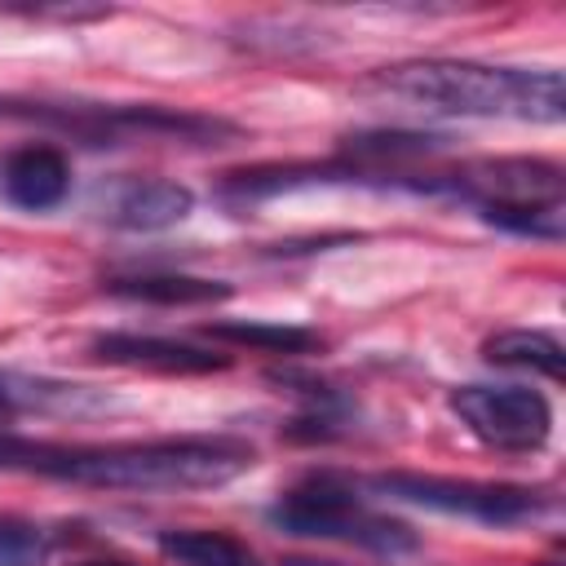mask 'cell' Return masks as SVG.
<instances>
[{"mask_svg": "<svg viewBox=\"0 0 566 566\" xmlns=\"http://www.w3.org/2000/svg\"><path fill=\"white\" fill-rule=\"evenodd\" d=\"M111 292L150 305H212L230 296V283L195 279V274H137V279H115Z\"/></svg>", "mask_w": 566, "mask_h": 566, "instance_id": "obj_12", "label": "cell"}, {"mask_svg": "<svg viewBox=\"0 0 566 566\" xmlns=\"http://www.w3.org/2000/svg\"><path fill=\"white\" fill-rule=\"evenodd\" d=\"M380 88L424 102L447 115H482V119H531L557 124L566 115V84L553 66H486L464 57H420L398 62L376 75Z\"/></svg>", "mask_w": 566, "mask_h": 566, "instance_id": "obj_2", "label": "cell"}, {"mask_svg": "<svg viewBox=\"0 0 566 566\" xmlns=\"http://www.w3.org/2000/svg\"><path fill=\"white\" fill-rule=\"evenodd\" d=\"M482 358L495 367H513V371H535L548 380H562V340L553 332L539 327H509L482 340Z\"/></svg>", "mask_w": 566, "mask_h": 566, "instance_id": "obj_11", "label": "cell"}, {"mask_svg": "<svg viewBox=\"0 0 566 566\" xmlns=\"http://www.w3.org/2000/svg\"><path fill=\"white\" fill-rule=\"evenodd\" d=\"M208 336L226 345L261 349V354H314L323 345L318 332L296 323H270V318H226V323H212Z\"/></svg>", "mask_w": 566, "mask_h": 566, "instance_id": "obj_13", "label": "cell"}, {"mask_svg": "<svg viewBox=\"0 0 566 566\" xmlns=\"http://www.w3.org/2000/svg\"><path fill=\"white\" fill-rule=\"evenodd\" d=\"M159 553L181 566H256L252 548L226 531H164Z\"/></svg>", "mask_w": 566, "mask_h": 566, "instance_id": "obj_14", "label": "cell"}, {"mask_svg": "<svg viewBox=\"0 0 566 566\" xmlns=\"http://www.w3.org/2000/svg\"><path fill=\"white\" fill-rule=\"evenodd\" d=\"M256 451L239 438H155V442H111V447H57L40 442L31 473L111 486V491H199L226 486L248 473Z\"/></svg>", "mask_w": 566, "mask_h": 566, "instance_id": "obj_1", "label": "cell"}, {"mask_svg": "<svg viewBox=\"0 0 566 566\" xmlns=\"http://www.w3.org/2000/svg\"><path fill=\"white\" fill-rule=\"evenodd\" d=\"M371 486L394 500H407V504H420L433 513H451V517L491 522V526H517L548 509V500L539 491L513 486V482H473V478H438V473H376Z\"/></svg>", "mask_w": 566, "mask_h": 566, "instance_id": "obj_5", "label": "cell"}, {"mask_svg": "<svg viewBox=\"0 0 566 566\" xmlns=\"http://www.w3.org/2000/svg\"><path fill=\"white\" fill-rule=\"evenodd\" d=\"M190 208H195L190 186L155 177V181H133V186L115 199L111 221L124 226V230H168V226L186 221Z\"/></svg>", "mask_w": 566, "mask_h": 566, "instance_id": "obj_10", "label": "cell"}, {"mask_svg": "<svg viewBox=\"0 0 566 566\" xmlns=\"http://www.w3.org/2000/svg\"><path fill=\"white\" fill-rule=\"evenodd\" d=\"M49 535L27 517H0V566H40Z\"/></svg>", "mask_w": 566, "mask_h": 566, "instance_id": "obj_16", "label": "cell"}, {"mask_svg": "<svg viewBox=\"0 0 566 566\" xmlns=\"http://www.w3.org/2000/svg\"><path fill=\"white\" fill-rule=\"evenodd\" d=\"M53 398H66L71 402V389H44L40 380H22V376H0V429L22 411V407H44Z\"/></svg>", "mask_w": 566, "mask_h": 566, "instance_id": "obj_17", "label": "cell"}, {"mask_svg": "<svg viewBox=\"0 0 566 566\" xmlns=\"http://www.w3.org/2000/svg\"><path fill=\"white\" fill-rule=\"evenodd\" d=\"M451 190L469 195L486 208H553V203H566V177L557 164L548 159H478V164H464L451 172L447 181Z\"/></svg>", "mask_w": 566, "mask_h": 566, "instance_id": "obj_7", "label": "cell"}, {"mask_svg": "<svg viewBox=\"0 0 566 566\" xmlns=\"http://www.w3.org/2000/svg\"><path fill=\"white\" fill-rule=\"evenodd\" d=\"M451 411L495 451H535L553 429L548 398L526 385H464L451 394Z\"/></svg>", "mask_w": 566, "mask_h": 566, "instance_id": "obj_6", "label": "cell"}, {"mask_svg": "<svg viewBox=\"0 0 566 566\" xmlns=\"http://www.w3.org/2000/svg\"><path fill=\"white\" fill-rule=\"evenodd\" d=\"M482 217L500 230L535 234V239H562V230H566V203H553V208H486Z\"/></svg>", "mask_w": 566, "mask_h": 566, "instance_id": "obj_15", "label": "cell"}, {"mask_svg": "<svg viewBox=\"0 0 566 566\" xmlns=\"http://www.w3.org/2000/svg\"><path fill=\"white\" fill-rule=\"evenodd\" d=\"M0 119H35L53 124L62 133L88 137V142H119V137H177V142H208L221 133H234L221 119L186 115L168 106H80V102H18L0 97Z\"/></svg>", "mask_w": 566, "mask_h": 566, "instance_id": "obj_4", "label": "cell"}, {"mask_svg": "<svg viewBox=\"0 0 566 566\" xmlns=\"http://www.w3.org/2000/svg\"><path fill=\"white\" fill-rule=\"evenodd\" d=\"M93 358L115 363V367H146V371H168V376H199V371H226L230 354H212L172 336H137V332H102L88 345Z\"/></svg>", "mask_w": 566, "mask_h": 566, "instance_id": "obj_8", "label": "cell"}, {"mask_svg": "<svg viewBox=\"0 0 566 566\" xmlns=\"http://www.w3.org/2000/svg\"><path fill=\"white\" fill-rule=\"evenodd\" d=\"M270 522L287 535H305V539H345L358 548H371L380 557H398L416 548V535L385 517L371 513L349 486H340L336 478H310L301 486H292L274 509Z\"/></svg>", "mask_w": 566, "mask_h": 566, "instance_id": "obj_3", "label": "cell"}, {"mask_svg": "<svg viewBox=\"0 0 566 566\" xmlns=\"http://www.w3.org/2000/svg\"><path fill=\"white\" fill-rule=\"evenodd\" d=\"M80 566H137V562H80Z\"/></svg>", "mask_w": 566, "mask_h": 566, "instance_id": "obj_18", "label": "cell"}, {"mask_svg": "<svg viewBox=\"0 0 566 566\" xmlns=\"http://www.w3.org/2000/svg\"><path fill=\"white\" fill-rule=\"evenodd\" d=\"M0 190L9 203L27 208V212H44V208H57L71 190V159L57 150V146H18L4 168H0Z\"/></svg>", "mask_w": 566, "mask_h": 566, "instance_id": "obj_9", "label": "cell"}]
</instances>
